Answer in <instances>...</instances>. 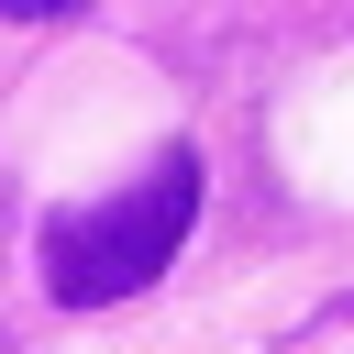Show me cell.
Segmentation results:
<instances>
[{"label":"cell","instance_id":"obj_1","mask_svg":"<svg viewBox=\"0 0 354 354\" xmlns=\"http://www.w3.org/2000/svg\"><path fill=\"white\" fill-rule=\"evenodd\" d=\"M188 221H199V155L177 144V155H155V177H133L122 199L44 221V288H55L66 310L133 299V288H155V277L177 266Z\"/></svg>","mask_w":354,"mask_h":354},{"label":"cell","instance_id":"obj_2","mask_svg":"<svg viewBox=\"0 0 354 354\" xmlns=\"http://www.w3.org/2000/svg\"><path fill=\"white\" fill-rule=\"evenodd\" d=\"M0 11H22V22H55V11H88V0H0Z\"/></svg>","mask_w":354,"mask_h":354}]
</instances>
